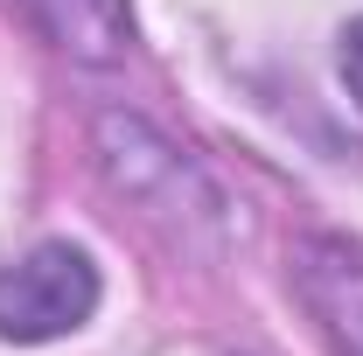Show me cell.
I'll return each instance as SVG.
<instances>
[{"mask_svg": "<svg viewBox=\"0 0 363 356\" xmlns=\"http://www.w3.org/2000/svg\"><path fill=\"white\" fill-rule=\"evenodd\" d=\"M342 84H350V98L363 105V21L342 28Z\"/></svg>", "mask_w": 363, "mask_h": 356, "instance_id": "cell-5", "label": "cell"}, {"mask_svg": "<svg viewBox=\"0 0 363 356\" xmlns=\"http://www.w3.org/2000/svg\"><path fill=\"white\" fill-rule=\"evenodd\" d=\"M98 308V266L77 245H35L28 259L0 272V335L7 343H49L84 328Z\"/></svg>", "mask_w": 363, "mask_h": 356, "instance_id": "cell-1", "label": "cell"}, {"mask_svg": "<svg viewBox=\"0 0 363 356\" xmlns=\"http://www.w3.org/2000/svg\"><path fill=\"white\" fill-rule=\"evenodd\" d=\"M98 161H105L112 189H126L154 217H175V223L182 217H210V223L224 217L217 189L196 175L168 140H154L140 119H126V112H105V119H98Z\"/></svg>", "mask_w": 363, "mask_h": 356, "instance_id": "cell-2", "label": "cell"}, {"mask_svg": "<svg viewBox=\"0 0 363 356\" xmlns=\"http://www.w3.org/2000/svg\"><path fill=\"white\" fill-rule=\"evenodd\" d=\"M21 7L77 63H119L133 49V7L126 0H21Z\"/></svg>", "mask_w": 363, "mask_h": 356, "instance_id": "cell-4", "label": "cell"}, {"mask_svg": "<svg viewBox=\"0 0 363 356\" xmlns=\"http://www.w3.org/2000/svg\"><path fill=\"white\" fill-rule=\"evenodd\" d=\"M294 287L308 314L321 321V335L342 356H363V252L342 238H308L294 259Z\"/></svg>", "mask_w": 363, "mask_h": 356, "instance_id": "cell-3", "label": "cell"}]
</instances>
